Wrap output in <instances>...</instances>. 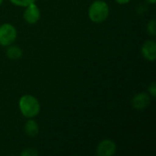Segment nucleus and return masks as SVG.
Wrapping results in <instances>:
<instances>
[{
    "mask_svg": "<svg viewBox=\"0 0 156 156\" xmlns=\"http://www.w3.org/2000/svg\"><path fill=\"white\" fill-rule=\"evenodd\" d=\"M18 109L21 114L27 119L37 117L41 110V105L37 98L31 94H24L19 98Z\"/></svg>",
    "mask_w": 156,
    "mask_h": 156,
    "instance_id": "1",
    "label": "nucleus"
},
{
    "mask_svg": "<svg viewBox=\"0 0 156 156\" xmlns=\"http://www.w3.org/2000/svg\"><path fill=\"white\" fill-rule=\"evenodd\" d=\"M110 16V6L104 0L93 1L88 9V17L95 24L103 23Z\"/></svg>",
    "mask_w": 156,
    "mask_h": 156,
    "instance_id": "2",
    "label": "nucleus"
},
{
    "mask_svg": "<svg viewBox=\"0 0 156 156\" xmlns=\"http://www.w3.org/2000/svg\"><path fill=\"white\" fill-rule=\"evenodd\" d=\"M17 37V30L16 27L10 23L0 25V46L8 47L12 45Z\"/></svg>",
    "mask_w": 156,
    "mask_h": 156,
    "instance_id": "3",
    "label": "nucleus"
},
{
    "mask_svg": "<svg viewBox=\"0 0 156 156\" xmlns=\"http://www.w3.org/2000/svg\"><path fill=\"white\" fill-rule=\"evenodd\" d=\"M40 17L41 12L36 3L30 4L25 7V10L23 12V18L27 24L35 25L40 20Z\"/></svg>",
    "mask_w": 156,
    "mask_h": 156,
    "instance_id": "4",
    "label": "nucleus"
},
{
    "mask_svg": "<svg viewBox=\"0 0 156 156\" xmlns=\"http://www.w3.org/2000/svg\"><path fill=\"white\" fill-rule=\"evenodd\" d=\"M117 145L112 139L101 140L96 148V154L99 156H112L116 154Z\"/></svg>",
    "mask_w": 156,
    "mask_h": 156,
    "instance_id": "5",
    "label": "nucleus"
},
{
    "mask_svg": "<svg viewBox=\"0 0 156 156\" xmlns=\"http://www.w3.org/2000/svg\"><path fill=\"white\" fill-rule=\"evenodd\" d=\"M141 53L144 59L154 62L156 59V42L154 39L145 40L141 47Z\"/></svg>",
    "mask_w": 156,
    "mask_h": 156,
    "instance_id": "6",
    "label": "nucleus"
},
{
    "mask_svg": "<svg viewBox=\"0 0 156 156\" xmlns=\"http://www.w3.org/2000/svg\"><path fill=\"white\" fill-rule=\"evenodd\" d=\"M152 97L146 92H139L135 94L131 101L132 107L135 110L142 111L149 107L151 104Z\"/></svg>",
    "mask_w": 156,
    "mask_h": 156,
    "instance_id": "7",
    "label": "nucleus"
},
{
    "mask_svg": "<svg viewBox=\"0 0 156 156\" xmlns=\"http://www.w3.org/2000/svg\"><path fill=\"white\" fill-rule=\"evenodd\" d=\"M24 131H25V133L27 136H28L30 138L37 137V134L39 133V125H38L37 122L34 120V118L27 119V121L26 122L25 126H24Z\"/></svg>",
    "mask_w": 156,
    "mask_h": 156,
    "instance_id": "8",
    "label": "nucleus"
},
{
    "mask_svg": "<svg viewBox=\"0 0 156 156\" xmlns=\"http://www.w3.org/2000/svg\"><path fill=\"white\" fill-rule=\"evenodd\" d=\"M5 54H6V57L9 59L16 60V59H19L23 56V51L18 46H16V45L12 44V45L7 47Z\"/></svg>",
    "mask_w": 156,
    "mask_h": 156,
    "instance_id": "9",
    "label": "nucleus"
},
{
    "mask_svg": "<svg viewBox=\"0 0 156 156\" xmlns=\"http://www.w3.org/2000/svg\"><path fill=\"white\" fill-rule=\"evenodd\" d=\"M146 31H147V33L151 36V37H154L156 36V21L155 19H151L148 23H147V25H146Z\"/></svg>",
    "mask_w": 156,
    "mask_h": 156,
    "instance_id": "10",
    "label": "nucleus"
},
{
    "mask_svg": "<svg viewBox=\"0 0 156 156\" xmlns=\"http://www.w3.org/2000/svg\"><path fill=\"white\" fill-rule=\"evenodd\" d=\"M10 3L16 6H19V7H26L30 4L36 3L37 0H9Z\"/></svg>",
    "mask_w": 156,
    "mask_h": 156,
    "instance_id": "11",
    "label": "nucleus"
},
{
    "mask_svg": "<svg viewBox=\"0 0 156 156\" xmlns=\"http://www.w3.org/2000/svg\"><path fill=\"white\" fill-rule=\"evenodd\" d=\"M37 154H38V151L36 148H31V147L26 148L20 153L21 156H37Z\"/></svg>",
    "mask_w": 156,
    "mask_h": 156,
    "instance_id": "12",
    "label": "nucleus"
},
{
    "mask_svg": "<svg viewBox=\"0 0 156 156\" xmlns=\"http://www.w3.org/2000/svg\"><path fill=\"white\" fill-rule=\"evenodd\" d=\"M148 94L152 97V98H155L156 96V84L154 81H153L149 87H148Z\"/></svg>",
    "mask_w": 156,
    "mask_h": 156,
    "instance_id": "13",
    "label": "nucleus"
},
{
    "mask_svg": "<svg viewBox=\"0 0 156 156\" xmlns=\"http://www.w3.org/2000/svg\"><path fill=\"white\" fill-rule=\"evenodd\" d=\"M117 4L119 5H127L129 4L132 0H114Z\"/></svg>",
    "mask_w": 156,
    "mask_h": 156,
    "instance_id": "14",
    "label": "nucleus"
},
{
    "mask_svg": "<svg viewBox=\"0 0 156 156\" xmlns=\"http://www.w3.org/2000/svg\"><path fill=\"white\" fill-rule=\"evenodd\" d=\"M147 3H149V4H151V5H154L156 3V0H145Z\"/></svg>",
    "mask_w": 156,
    "mask_h": 156,
    "instance_id": "15",
    "label": "nucleus"
},
{
    "mask_svg": "<svg viewBox=\"0 0 156 156\" xmlns=\"http://www.w3.org/2000/svg\"><path fill=\"white\" fill-rule=\"evenodd\" d=\"M3 2H4V0H0V5H2Z\"/></svg>",
    "mask_w": 156,
    "mask_h": 156,
    "instance_id": "16",
    "label": "nucleus"
}]
</instances>
